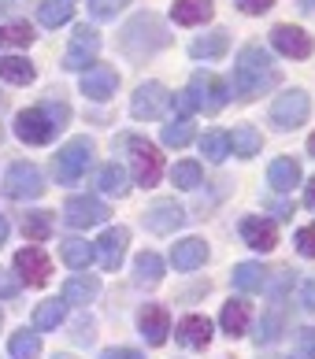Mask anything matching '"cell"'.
<instances>
[{
  "mask_svg": "<svg viewBox=\"0 0 315 359\" xmlns=\"http://www.w3.org/2000/svg\"><path fill=\"white\" fill-rule=\"evenodd\" d=\"M274 82H279V67H274V60L267 56V52L260 45L241 48L238 67H234V89H238V97L256 100V97H264Z\"/></svg>",
  "mask_w": 315,
  "mask_h": 359,
  "instance_id": "cell-1",
  "label": "cell"
},
{
  "mask_svg": "<svg viewBox=\"0 0 315 359\" xmlns=\"http://www.w3.org/2000/svg\"><path fill=\"white\" fill-rule=\"evenodd\" d=\"M67 123V104H45V108H26L15 118V134L26 144H48Z\"/></svg>",
  "mask_w": 315,
  "mask_h": 359,
  "instance_id": "cell-2",
  "label": "cell"
},
{
  "mask_svg": "<svg viewBox=\"0 0 315 359\" xmlns=\"http://www.w3.org/2000/svg\"><path fill=\"white\" fill-rule=\"evenodd\" d=\"M119 45L126 56H152V52H160L167 45V26L156 15H138L123 26Z\"/></svg>",
  "mask_w": 315,
  "mask_h": 359,
  "instance_id": "cell-3",
  "label": "cell"
},
{
  "mask_svg": "<svg viewBox=\"0 0 315 359\" xmlns=\"http://www.w3.org/2000/svg\"><path fill=\"white\" fill-rule=\"evenodd\" d=\"M308 115H311V100H308L304 89H290V93H282V97H274V104H271L274 130H297V126L308 123Z\"/></svg>",
  "mask_w": 315,
  "mask_h": 359,
  "instance_id": "cell-4",
  "label": "cell"
},
{
  "mask_svg": "<svg viewBox=\"0 0 315 359\" xmlns=\"http://www.w3.org/2000/svg\"><path fill=\"white\" fill-rule=\"evenodd\" d=\"M89 159H93V141H89V137H74V141H67V144H63V149L56 152V182L74 185L78 178L86 175Z\"/></svg>",
  "mask_w": 315,
  "mask_h": 359,
  "instance_id": "cell-5",
  "label": "cell"
},
{
  "mask_svg": "<svg viewBox=\"0 0 315 359\" xmlns=\"http://www.w3.org/2000/svg\"><path fill=\"white\" fill-rule=\"evenodd\" d=\"M189 97H193V104L201 111L215 115V111L227 108V100H230V82H222V78H215V74L196 71L193 82H189Z\"/></svg>",
  "mask_w": 315,
  "mask_h": 359,
  "instance_id": "cell-6",
  "label": "cell"
},
{
  "mask_svg": "<svg viewBox=\"0 0 315 359\" xmlns=\"http://www.w3.org/2000/svg\"><path fill=\"white\" fill-rule=\"evenodd\" d=\"M45 193V178L34 163H11L4 175V196L8 201H37Z\"/></svg>",
  "mask_w": 315,
  "mask_h": 359,
  "instance_id": "cell-7",
  "label": "cell"
},
{
  "mask_svg": "<svg viewBox=\"0 0 315 359\" xmlns=\"http://www.w3.org/2000/svg\"><path fill=\"white\" fill-rule=\"evenodd\" d=\"M130 167H134V182L138 185H156L160 175H163V156H160L156 144L134 137L130 141Z\"/></svg>",
  "mask_w": 315,
  "mask_h": 359,
  "instance_id": "cell-8",
  "label": "cell"
},
{
  "mask_svg": "<svg viewBox=\"0 0 315 359\" xmlns=\"http://www.w3.org/2000/svg\"><path fill=\"white\" fill-rule=\"evenodd\" d=\"M167 108H170V93H167V86L145 82V86L134 89V100H130V111H134V118H160Z\"/></svg>",
  "mask_w": 315,
  "mask_h": 359,
  "instance_id": "cell-9",
  "label": "cell"
},
{
  "mask_svg": "<svg viewBox=\"0 0 315 359\" xmlns=\"http://www.w3.org/2000/svg\"><path fill=\"white\" fill-rule=\"evenodd\" d=\"M97 52H100V34L93 30V26H78L74 37H71L67 56H63V67H67V71H82V67H89V63L97 60Z\"/></svg>",
  "mask_w": 315,
  "mask_h": 359,
  "instance_id": "cell-10",
  "label": "cell"
},
{
  "mask_svg": "<svg viewBox=\"0 0 315 359\" xmlns=\"http://www.w3.org/2000/svg\"><path fill=\"white\" fill-rule=\"evenodd\" d=\"M63 219H67V226H74V230H89V226H100L108 219V208H104V201H97V196H71L67 208H63Z\"/></svg>",
  "mask_w": 315,
  "mask_h": 359,
  "instance_id": "cell-11",
  "label": "cell"
},
{
  "mask_svg": "<svg viewBox=\"0 0 315 359\" xmlns=\"http://www.w3.org/2000/svg\"><path fill=\"white\" fill-rule=\"evenodd\" d=\"M15 271H19V278L26 285H45L48 274H52V259L37 245H30V248L15 252Z\"/></svg>",
  "mask_w": 315,
  "mask_h": 359,
  "instance_id": "cell-12",
  "label": "cell"
},
{
  "mask_svg": "<svg viewBox=\"0 0 315 359\" xmlns=\"http://www.w3.org/2000/svg\"><path fill=\"white\" fill-rule=\"evenodd\" d=\"M271 45L279 48L282 56H290V60H308L311 56V37L300 30V26H290V22L274 26V30H271Z\"/></svg>",
  "mask_w": 315,
  "mask_h": 359,
  "instance_id": "cell-13",
  "label": "cell"
},
{
  "mask_svg": "<svg viewBox=\"0 0 315 359\" xmlns=\"http://www.w3.org/2000/svg\"><path fill=\"white\" fill-rule=\"evenodd\" d=\"M182 222H186V211L175 201H152L149 211H145V226L152 233H175Z\"/></svg>",
  "mask_w": 315,
  "mask_h": 359,
  "instance_id": "cell-14",
  "label": "cell"
},
{
  "mask_svg": "<svg viewBox=\"0 0 315 359\" xmlns=\"http://www.w3.org/2000/svg\"><path fill=\"white\" fill-rule=\"evenodd\" d=\"M126 241H130V233L123 230V226H115V230H104V237H100L97 248H93V256L100 259V267H104V271H115V267L123 263Z\"/></svg>",
  "mask_w": 315,
  "mask_h": 359,
  "instance_id": "cell-15",
  "label": "cell"
},
{
  "mask_svg": "<svg viewBox=\"0 0 315 359\" xmlns=\"http://www.w3.org/2000/svg\"><path fill=\"white\" fill-rule=\"evenodd\" d=\"M115 86H119V74H115L112 67H104V63H97V67H89L82 74V93L89 100H108L115 97Z\"/></svg>",
  "mask_w": 315,
  "mask_h": 359,
  "instance_id": "cell-16",
  "label": "cell"
},
{
  "mask_svg": "<svg viewBox=\"0 0 315 359\" xmlns=\"http://www.w3.org/2000/svg\"><path fill=\"white\" fill-rule=\"evenodd\" d=\"M138 330H141V337H145L149 344H163L167 334H170V315H167V308H160V304H149V308L138 315Z\"/></svg>",
  "mask_w": 315,
  "mask_h": 359,
  "instance_id": "cell-17",
  "label": "cell"
},
{
  "mask_svg": "<svg viewBox=\"0 0 315 359\" xmlns=\"http://www.w3.org/2000/svg\"><path fill=\"white\" fill-rule=\"evenodd\" d=\"M204 259H208V245L201 241V237H186V241H178L175 248H170L175 271H196V267H204Z\"/></svg>",
  "mask_w": 315,
  "mask_h": 359,
  "instance_id": "cell-18",
  "label": "cell"
},
{
  "mask_svg": "<svg viewBox=\"0 0 315 359\" xmlns=\"http://www.w3.org/2000/svg\"><path fill=\"white\" fill-rule=\"evenodd\" d=\"M241 237H245V245L256 248V252H271L279 245V230H274V222H267V219H245Z\"/></svg>",
  "mask_w": 315,
  "mask_h": 359,
  "instance_id": "cell-19",
  "label": "cell"
},
{
  "mask_svg": "<svg viewBox=\"0 0 315 359\" xmlns=\"http://www.w3.org/2000/svg\"><path fill=\"white\" fill-rule=\"evenodd\" d=\"M178 341L186 344V348H204V344L212 341V323H208L204 315H186L178 323Z\"/></svg>",
  "mask_w": 315,
  "mask_h": 359,
  "instance_id": "cell-20",
  "label": "cell"
},
{
  "mask_svg": "<svg viewBox=\"0 0 315 359\" xmlns=\"http://www.w3.org/2000/svg\"><path fill=\"white\" fill-rule=\"evenodd\" d=\"M212 4H215V0H175L170 15H175L178 26H196V22L212 19Z\"/></svg>",
  "mask_w": 315,
  "mask_h": 359,
  "instance_id": "cell-21",
  "label": "cell"
},
{
  "mask_svg": "<svg viewBox=\"0 0 315 359\" xmlns=\"http://www.w3.org/2000/svg\"><path fill=\"white\" fill-rule=\"evenodd\" d=\"M227 48H230V34L227 30H212L208 37H196V41L189 45V56L193 60H219Z\"/></svg>",
  "mask_w": 315,
  "mask_h": 359,
  "instance_id": "cell-22",
  "label": "cell"
},
{
  "mask_svg": "<svg viewBox=\"0 0 315 359\" xmlns=\"http://www.w3.org/2000/svg\"><path fill=\"white\" fill-rule=\"evenodd\" d=\"M100 292V282L93 274H74L67 285H63V304H89Z\"/></svg>",
  "mask_w": 315,
  "mask_h": 359,
  "instance_id": "cell-23",
  "label": "cell"
},
{
  "mask_svg": "<svg viewBox=\"0 0 315 359\" xmlns=\"http://www.w3.org/2000/svg\"><path fill=\"white\" fill-rule=\"evenodd\" d=\"M0 78L11 86H30L37 71H34V63L30 60H19V56H0Z\"/></svg>",
  "mask_w": 315,
  "mask_h": 359,
  "instance_id": "cell-24",
  "label": "cell"
},
{
  "mask_svg": "<svg viewBox=\"0 0 315 359\" xmlns=\"http://www.w3.org/2000/svg\"><path fill=\"white\" fill-rule=\"evenodd\" d=\"M134 282L138 285H160L163 282V259L156 252H141L134 263Z\"/></svg>",
  "mask_w": 315,
  "mask_h": 359,
  "instance_id": "cell-25",
  "label": "cell"
},
{
  "mask_svg": "<svg viewBox=\"0 0 315 359\" xmlns=\"http://www.w3.org/2000/svg\"><path fill=\"white\" fill-rule=\"evenodd\" d=\"M219 323H222V334L241 337L245 330H248V304H245V300H230L227 308H222Z\"/></svg>",
  "mask_w": 315,
  "mask_h": 359,
  "instance_id": "cell-26",
  "label": "cell"
},
{
  "mask_svg": "<svg viewBox=\"0 0 315 359\" xmlns=\"http://www.w3.org/2000/svg\"><path fill=\"white\" fill-rule=\"evenodd\" d=\"M71 15H74V0H45V4L37 8V19H41V26H48V30L63 26Z\"/></svg>",
  "mask_w": 315,
  "mask_h": 359,
  "instance_id": "cell-27",
  "label": "cell"
},
{
  "mask_svg": "<svg viewBox=\"0 0 315 359\" xmlns=\"http://www.w3.org/2000/svg\"><path fill=\"white\" fill-rule=\"evenodd\" d=\"M234 285L241 292H260L267 285V274L260 263H238V267H234Z\"/></svg>",
  "mask_w": 315,
  "mask_h": 359,
  "instance_id": "cell-28",
  "label": "cell"
},
{
  "mask_svg": "<svg viewBox=\"0 0 315 359\" xmlns=\"http://www.w3.org/2000/svg\"><path fill=\"white\" fill-rule=\"evenodd\" d=\"M230 137V149H234V156H241V159H253L256 152H260V134L253 126H234V134H227Z\"/></svg>",
  "mask_w": 315,
  "mask_h": 359,
  "instance_id": "cell-29",
  "label": "cell"
},
{
  "mask_svg": "<svg viewBox=\"0 0 315 359\" xmlns=\"http://www.w3.org/2000/svg\"><path fill=\"white\" fill-rule=\"evenodd\" d=\"M297 182H300L297 159H274V163H271V185H274V189L286 193V189H293Z\"/></svg>",
  "mask_w": 315,
  "mask_h": 359,
  "instance_id": "cell-30",
  "label": "cell"
},
{
  "mask_svg": "<svg viewBox=\"0 0 315 359\" xmlns=\"http://www.w3.org/2000/svg\"><path fill=\"white\" fill-rule=\"evenodd\" d=\"M63 315H67V304L63 300H45V304H37V311H34V326L37 330H56L63 323Z\"/></svg>",
  "mask_w": 315,
  "mask_h": 359,
  "instance_id": "cell-31",
  "label": "cell"
},
{
  "mask_svg": "<svg viewBox=\"0 0 315 359\" xmlns=\"http://www.w3.org/2000/svg\"><path fill=\"white\" fill-rule=\"evenodd\" d=\"M89 259H93V245L89 241H78V237H71V241H63V263L74 271H86Z\"/></svg>",
  "mask_w": 315,
  "mask_h": 359,
  "instance_id": "cell-32",
  "label": "cell"
},
{
  "mask_svg": "<svg viewBox=\"0 0 315 359\" xmlns=\"http://www.w3.org/2000/svg\"><path fill=\"white\" fill-rule=\"evenodd\" d=\"M8 348H11V359H37L41 355V341H37V334H30V330H19Z\"/></svg>",
  "mask_w": 315,
  "mask_h": 359,
  "instance_id": "cell-33",
  "label": "cell"
},
{
  "mask_svg": "<svg viewBox=\"0 0 315 359\" xmlns=\"http://www.w3.org/2000/svg\"><path fill=\"white\" fill-rule=\"evenodd\" d=\"M34 41V30L26 22H11V26H0V48H26Z\"/></svg>",
  "mask_w": 315,
  "mask_h": 359,
  "instance_id": "cell-34",
  "label": "cell"
},
{
  "mask_svg": "<svg viewBox=\"0 0 315 359\" xmlns=\"http://www.w3.org/2000/svg\"><path fill=\"white\" fill-rule=\"evenodd\" d=\"M22 230L30 241H45L52 233V215L48 211H30V215H22Z\"/></svg>",
  "mask_w": 315,
  "mask_h": 359,
  "instance_id": "cell-35",
  "label": "cell"
},
{
  "mask_svg": "<svg viewBox=\"0 0 315 359\" xmlns=\"http://www.w3.org/2000/svg\"><path fill=\"white\" fill-rule=\"evenodd\" d=\"M100 189H104V193H112V196H126V193H130V185H126L123 167H115V163L104 167V170H100Z\"/></svg>",
  "mask_w": 315,
  "mask_h": 359,
  "instance_id": "cell-36",
  "label": "cell"
},
{
  "mask_svg": "<svg viewBox=\"0 0 315 359\" xmlns=\"http://www.w3.org/2000/svg\"><path fill=\"white\" fill-rule=\"evenodd\" d=\"M193 141V123L189 118H175L170 126H163V144H170V149H182V144Z\"/></svg>",
  "mask_w": 315,
  "mask_h": 359,
  "instance_id": "cell-37",
  "label": "cell"
},
{
  "mask_svg": "<svg viewBox=\"0 0 315 359\" xmlns=\"http://www.w3.org/2000/svg\"><path fill=\"white\" fill-rule=\"evenodd\" d=\"M201 152L212 159V163H222V159L230 156V137H227V134H208V137L201 141Z\"/></svg>",
  "mask_w": 315,
  "mask_h": 359,
  "instance_id": "cell-38",
  "label": "cell"
},
{
  "mask_svg": "<svg viewBox=\"0 0 315 359\" xmlns=\"http://www.w3.org/2000/svg\"><path fill=\"white\" fill-rule=\"evenodd\" d=\"M282 334V311L274 308V311H267L264 318H260V330H256V344H271L274 337Z\"/></svg>",
  "mask_w": 315,
  "mask_h": 359,
  "instance_id": "cell-39",
  "label": "cell"
},
{
  "mask_svg": "<svg viewBox=\"0 0 315 359\" xmlns=\"http://www.w3.org/2000/svg\"><path fill=\"white\" fill-rule=\"evenodd\" d=\"M170 182H175L178 189H196V185H201V167L196 163H178L175 170H170Z\"/></svg>",
  "mask_w": 315,
  "mask_h": 359,
  "instance_id": "cell-40",
  "label": "cell"
},
{
  "mask_svg": "<svg viewBox=\"0 0 315 359\" xmlns=\"http://www.w3.org/2000/svg\"><path fill=\"white\" fill-rule=\"evenodd\" d=\"M290 359H315V330H300V334L293 337V352Z\"/></svg>",
  "mask_w": 315,
  "mask_h": 359,
  "instance_id": "cell-41",
  "label": "cell"
},
{
  "mask_svg": "<svg viewBox=\"0 0 315 359\" xmlns=\"http://www.w3.org/2000/svg\"><path fill=\"white\" fill-rule=\"evenodd\" d=\"M130 0H89V11L93 19H115V11H123Z\"/></svg>",
  "mask_w": 315,
  "mask_h": 359,
  "instance_id": "cell-42",
  "label": "cell"
},
{
  "mask_svg": "<svg viewBox=\"0 0 315 359\" xmlns=\"http://www.w3.org/2000/svg\"><path fill=\"white\" fill-rule=\"evenodd\" d=\"M297 252L308 256V259H315V222H308L304 230H297Z\"/></svg>",
  "mask_w": 315,
  "mask_h": 359,
  "instance_id": "cell-43",
  "label": "cell"
},
{
  "mask_svg": "<svg viewBox=\"0 0 315 359\" xmlns=\"http://www.w3.org/2000/svg\"><path fill=\"white\" fill-rule=\"evenodd\" d=\"M271 4H274V0H238V8L248 11V15H264Z\"/></svg>",
  "mask_w": 315,
  "mask_h": 359,
  "instance_id": "cell-44",
  "label": "cell"
},
{
  "mask_svg": "<svg viewBox=\"0 0 315 359\" xmlns=\"http://www.w3.org/2000/svg\"><path fill=\"white\" fill-rule=\"evenodd\" d=\"M19 292V278H11L8 271H0V297H15Z\"/></svg>",
  "mask_w": 315,
  "mask_h": 359,
  "instance_id": "cell-45",
  "label": "cell"
},
{
  "mask_svg": "<svg viewBox=\"0 0 315 359\" xmlns=\"http://www.w3.org/2000/svg\"><path fill=\"white\" fill-rule=\"evenodd\" d=\"M100 359H145V355L134 348H108V352H100Z\"/></svg>",
  "mask_w": 315,
  "mask_h": 359,
  "instance_id": "cell-46",
  "label": "cell"
},
{
  "mask_svg": "<svg viewBox=\"0 0 315 359\" xmlns=\"http://www.w3.org/2000/svg\"><path fill=\"white\" fill-rule=\"evenodd\" d=\"M178 111H182V118H186L189 111H196V104H193V97H189V89H186V93H178Z\"/></svg>",
  "mask_w": 315,
  "mask_h": 359,
  "instance_id": "cell-47",
  "label": "cell"
},
{
  "mask_svg": "<svg viewBox=\"0 0 315 359\" xmlns=\"http://www.w3.org/2000/svg\"><path fill=\"white\" fill-rule=\"evenodd\" d=\"M300 300H304V308L315 315V278H311V282L304 285V297H300Z\"/></svg>",
  "mask_w": 315,
  "mask_h": 359,
  "instance_id": "cell-48",
  "label": "cell"
},
{
  "mask_svg": "<svg viewBox=\"0 0 315 359\" xmlns=\"http://www.w3.org/2000/svg\"><path fill=\"white\" fill-rule=\"evenodd\" d=\"M304 204H308V208H315V178L308 182V189H304Z\"/></svg>",
  "mask_w": 315,
  "mask_h": 359,
  "instance_id": "cell-49",
  "label": "cell"
},
{
  "mask_svg": "<svg viewBox=\"0 0 315 359\" xmlns=\"http://www.w3.org/2000/svg\"><path fill=\"white\" fill-rule=\"evenodd\" d=\"M4 241H8V219L0 215V245H4Z\"/></svg>",
  "mask_w": 315,
  "mask_h": 359,
  "instance_id": "cell-50",
  "label": "cell"
},
{
  "mask_svg": "<svg viewBox=\"0 0 315 359\" xmlns=\"http://www.w3.org/2000/svg\"><path fill=\"white\" fill-rule=\"evenodd\" d=\"M300 11H308V15H315V0H300Z\"/></svg>",
  "mask_w": 315,
  "mask_h": 359,
  "instance_id": "cell-51",
  "label": "cell"
},
{
  "mask_svg": "<svg viewBox=\"0 0 315 359\" xmlns=\"http://www.w3.org/2000/svg\"><path fill=\"white\" fill-rule=\"evenodd\" d=\"M15 4H11V0H0V15H4V11H11Z\"/></svg>",
  "mask_w": 315,
  "mask_h": 359,
  "instance_id": "cell-52",
  "label": "cell"
},
{
  "mask_svg": "<svg viewBox=\"0 0 315 359\" xmlns=\"http://www.w3.org/2000/svg\"><path fill=\"white\" fill-rule=\"evenodd\" d=\"M308 152H311V159H315V134L308 137Z\"/></svg>",
  "mask_w": 315,
  "mask_h": 359,
  "instance_id": "cell-53",
  "label": "cell"
}]
</instances>
